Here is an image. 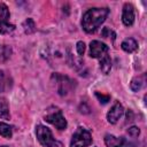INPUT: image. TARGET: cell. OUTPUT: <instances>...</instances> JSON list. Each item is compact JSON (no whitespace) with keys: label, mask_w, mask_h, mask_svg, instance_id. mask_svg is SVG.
I'll use <instances>...</instances> for the list:
<instances>
[{"label":"cell","mask_w":147,"mask_h":147,"mask_svg":"<svg viewBox=\"0 0 147 147\" xmlns=\"http://www.w3.org/2000/svg\"><path fill=\"white\" fill-rule=\"evenodd\" d=\"M145 84H146V74H142V75H140V76L134 77V78L131 80L130 87H131V90H132L133 92H138V91H140V90L145 86Z\"/></svg>","instance_id":"30bf717a"},{"label":"cell","mask_w":147,"mask_h":147,"mask_svg":"<svg viewBox=\"0 0 147 147\" xmlns=\"http://www.w3.org/2000/svg\"><path fill=\"white\" fill-rule=\"evenodd\" d=\"M52 80L55 84V88L59 95L65 96L68 95L75 87H76V80L71 79L68 76L61 75V74H53L52 75Z\"/></svg>","instance_id":"7a4b0ae2"},{"label":"cell","mask_w":147,"mask_h":147,"mask_svg":"<svg viewBox=\"0 0 147 147\" xmlns=\"http://www.w3.org/2000/svg\"><path fill=\"white\" fill-rule=\"evenodd\" d=\"M109 14L108 8H91L86 10L82 18V26L85 32L93 33L105 22Z\"/></svg>","instance_id":"6da1fadb"},{"label":"cell","mask_w":147,"mask_h":147,"mask_svg":"<svg viewBox=\"0 0 147 147\" xmlns=\"http://www.w3.org/2000/svg\"><path fill=\"white\" fill-rule=\"evenodd\" d=\"M36 136H37L38 141L44 147H63L61 141L54 139L52 131L41 124L36 126Z\"/></svg>","instance_id":"3957f363"},{"label":"cell","mask_w":147,"mask_h":147,"mask_svg":"<svg viewBox=\"0 0 147 147\" xmlns=\"http://www.w3.org/2000/svg\"><path fill=\"white\" fill-rule=\"evenodd\" d=\"M13 85V80L9 75H7L3 70H0V93L9 90Z\"/></svg>","instance_id":"8fae6325"},{"label":"cell","mask_w":147,"mask_h":147,"mask_svg":"<svg viewBox=\"0 0 147 147\" xmlns=\"http://www.w3.org/2000/svg\"><path fill=\"white\" fill-rule=\"evenodd\" d=\"M0 147H11V146H6V145H0Z\"/></svg>","instance_id":"cb8c5ba5"},{"label":"cell","mask_w":147,"mask_h":147,"mask_svg":"<svg viewBox=\"0 0 147 147\" xmlns=\"http://www.w3.org/2000/svg\"><path fill=\"white\" fill-rule=\"evenodd\" d=\"M0 136L6 138V139H10L11 136H13V129L10 125L3 123V122H0Z\"/></svg>","instance_id":"e0dca14e"},{"label":"cell","mask_w":147,"mask_h":147,"mask_svg":"<svg viewBox=\"0 0 147 147\" xmlns=\"http://www.w3.org/2000/svg\"><path fill=\"white\" fill-rule=\"evenodd\" d=\"M122 21L125 26H131L134 22V8L131 3L126 2L123 6V11H122Z\"/></svg>","instance_id":"9c48e42d"},{"label":"cell","mask_w":147,"mask_h":147,"mask_svg":"<svg viewBox=\"0 0 147 147\" xmlns=\"http://www.w3.org/2000/svg\"><path fill=\"white\" fill-rule=\"evenodd\" d=\"M76 49H77V53L79 56L84 55V52H85V44L83 41H78L76 44Z\"/></svg>","instance_id":"7402d4cb"},{"label":"cell","mask_w":147,"mask_h":147,"mask_svg":"<svg viewBox=\"0 0 147 147\" xmlns=\"http://www.w3.org/2000/svg\"><path fill=\"white\" fill-rule=\"evenodd\" d=\"M105 144L107 147H134V144L127 141L124 137H115L113 134H106Z\"/></svg>","instance_id":"52a82bcc"},{"label":"cell","mask_w":147,"mask_h":147,"mask_svg":"<svg viewBox=\"0 0 147 147\" xmlns=\"http://www.w3.org/2000/svg\"><path fill=\"white\" fill-rule=\"evenodd\" d=\"M9 9L7 7L6 3L0 2V28H3L6 25H8V20H9Z\"/></svg>","instance_id":"4fadbf2b"},{"label":"cell","mask_w":147,"mask_h":147,"mask_svg":"<svg viewBox=\"0 0 147 147\" xmlns=\"http://www.w3.org/2000/svg\"><path fill=\"white\" fill-rule=\"evenodd\" d=\"M92 142V136L91 132L82 126H79L76 132L72 134L70 147H87Z\"/></svg>","instance_id":"5b68a950"},{"label":"cell","mask_w":147,"mask_h":147,"mask_svg":"<svg viewBox=\"0 0 147 147\" xmlns=\"http://www.w3.org/2000/svg\"><path fill=\"white\" fill-rule=\"evenodd\" d=\"M108 46L105 42H101L99 40H92L90 42V56L94 59H100L103 55L108 54Z\"/></svg>","instance_id":"8992f818"},{"label":"cell","mask_w":147,"mask_h":147,"mask_svg":"<svg viewBox=\"0 0 147 147\" xmlns=\"http://www.w3.org/2000/svg\"><path fill=\"white\" fill-rule=\"evenodd\" d=\"M22 28L24 30V32L26 34H31L36 31V24H34V21L32 18H26L23 23H22Z\"/></svg>","instance_id":"2e32d148"},{"label":"cell","mask_w":147,"mask_h":147,"mask_svg":"<svg viewBox=\"0 0 147 147\" xmlns=\"http://www.w3.org/2000/svg\"><path fill=\"white\" fill-rule=\"evenodd\" d=\"M95 96L98 98V100L100 101V102H102V103H107L108 101H109V99H110V96L109 95H107V94H100V92H95Z\"/></svg>","instance_id":"44dd1931"},{"label":"cell","mask_w":147,"mask_h":147,"mask_svg":"<svg viewBox=\"0 0 147 147\" xmlns=\"http://www.w3.org/2000/svg\"><path fill=\"white\" fill-rule=\"evenodd\" d=\"M0 57H1V60H7V59H9V56H10V54H11V48L10 47H8V46H2L1 47V49H0Z\"/></svg>","instance_id":"ac0fdd59"},{"label":"cell","mask_w":147,"mask_h":147,"mask_svg":"<svg viewBox=\"0 0 147 147\" xmlns=\"http://www.w3.org/2000/svg\"><path fill=\"white\" fill-rule=\"evenodd\" d=\"M99 62H100V69H101V71H102L105 75L109 74V71H110V69H111V60H110L109 55H108V54L103 55L102 57L99 59Z\"/></svg>","instance_id":"9a60e30c"},{"label":"cell","mask_w":147,"mask_h":147,"mask_svg":"<svg viewBox=\"0 0 147 147\" xmlns=\"http://www.w3.org/2000/svg\"><path fill=\"white\" fill-rule=\"evenodd\" d=\"M44 118L46 122L54 125L59 130H64L67 127V121H65L64 116L62 115V111L60 110V108H57L55 106L47 108Z\"/></svg>","instance_id":"277c9868"},{"label":"cell","mask_w":147,"mask_h":147,"mask_svg":"<svg viewBox=\"0 0 147 147\" xmlns=\"http://www.w3.org/2000/svg\"><path fill=\"white\" fill-rule=\"evenodd\" d=\"M121 47L126 53H133V52H136L138 49V42L133 38H126V39H124L122 41Z\"/></svg>","instance_id":"7c38bea8"},{"label":"cell","mask_w":147,"mask_h":147,"mask_svg":"<svg viewBox=\"0 0 147 147\" xmlns=\"http://www.w3.org/2000/svg\"><path fill=\"white\" fill-rule=\"evenodd\" d=\"M0 118L1 119H9L10 118L8 101L5 96L0 98Z\"/></svg>","instance_id":"5bb4252c"},{"label":"cell","mask_w":147,"mask_h":147,"mask_svg":"<svg viewBox=\"0 0 147 147\" xmlns=\"http://www.w3.org/2000/svg\"><path fill=\"white\" fill-rule=\"evenodd\" d=\"M14 30H15V25L14 24H8L3 28H0V33L1 34H8V33H11Z\"/></svg>","instance_id":"ffe728a7"},{"label":"cell","mask_w":147,"mask_h":147,"mask_svg":"<svg viewBox=\"0 0 147 147\" xmlns=\"http://www.w3.org/2000/svg\"><path fill=\"white\" fill-rule=\"evenodd\" d=\"M126 133H127L130 137H132V138H137V137L140 134V130H139V127H137V126H131V127L127 129Z\"/></svg>","instance_id":"d6986e66"},{"label":"cell","mask_w":147,"mask_h":147,"mask_svg":"<svg viewBox=\"0 0 147 147\" xmlns=\"http://www.w3.org/2000/svg\"><path fill=\"white\" fill-rule=\"evenodd\" d=\"M123 113H124V108H123L122 103H121L119 101H116V102L114 103V106L110 108V110L108 111V114H107V119H108V122H109L110 124L117 123L118 119L122 117Z\"/></svg>","instance_id":"ba28073f"},{"label":"cell","mask_w":147,"mask_h":147,"mask_svg":"<svg viewBox=\"0 0 147 147\" xmlns=\"http://www.w3.org/2000/svg\"><path fill=\"white\" fill-rule=\"evenodd\" d=\"M101 34H102L105 38H108V37H110V36H113V38H115V33H114L110 29H108V28H105V29L102 30Z\"/></svg>","instance_id":"603a6c76"}]
</instances>
